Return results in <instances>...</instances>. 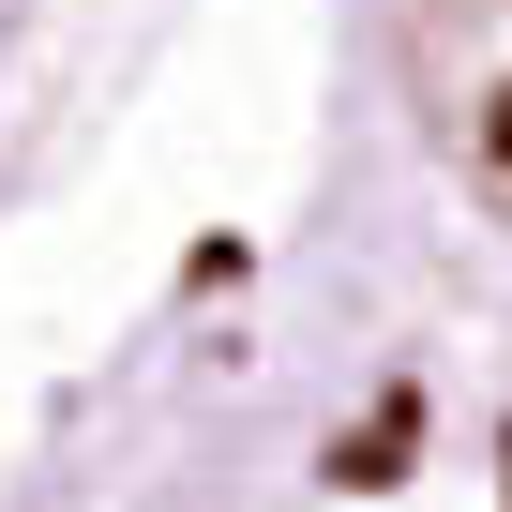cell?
<instances>
[{"label": "cell", "mask_w": 512, "mask_h": 512, "mask_svg": "<svg viewBox=\"0 0 512 512\" xmlns=\"http://www.w3.org/2000/svg\"><path fill=\"white\" fill-rule=\"evenodd\" d=\"M497 467H512V437H497Z\"/></svg>", "instance_id": "obj_3"}, {"label": "cell", "mask_w": 512, "mask_h": 512, "mask_svg": "<svg viewBox=\"0 0 512 512\" xmlns=\"http://www.w3.org/2000/svg\"><path fill=\"white\" fill-rule=\"evenodd\" d=\"M407 452H422V392H377V422H362V437H332V482H347V497H392V482H407Z\"/></svg>", "instance_id": "obj_1"}, {"label": "cell", "mask_w": 512, "mask_h": 512, "mask_svg": "<svg viewBox=\"0 0 512 512\" xmlns=\"http://www.w3.org/2000/svg\"><path fill=\"white\" fill-rule=\"evenodd\" d=\"M482 151H497V166H512V76H497V106H482Z\"/></svg>", "instance_id": "obj_2"}]
</instances>
